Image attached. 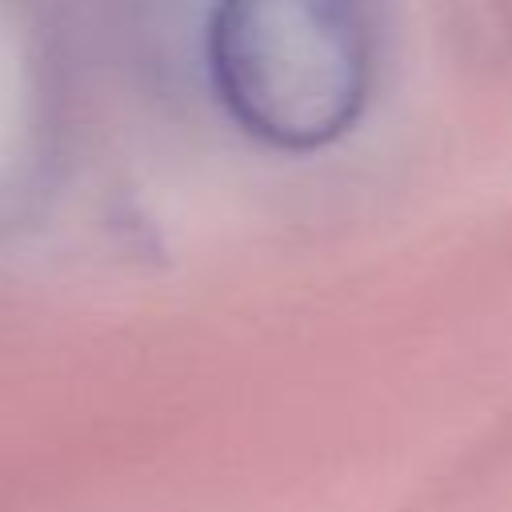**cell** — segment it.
<instances>
[{
    "label": "cell",
    "instance_id": "obj_1",
    "mask_svg": "<svg viewBox=\"0 0 512 512\" xmlns=\"http://www.w3.org/2000/svg\"><path fill=\"white\" fill-rule=\"evenodd\" d=\"M208 72L248 136L280 152L324 148L372 92L364 0H216Z\"/></svg>",
    "mask_w": 512,
    "mask_h": 512
}]
</instances>
